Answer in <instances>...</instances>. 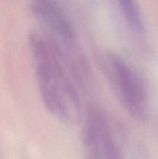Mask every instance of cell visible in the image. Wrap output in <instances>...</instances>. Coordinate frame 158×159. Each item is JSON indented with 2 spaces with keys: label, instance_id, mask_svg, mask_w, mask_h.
<instances>
[{
  "label": "cell",
  "instance_id": "cell-3",
  "mask_svg": "<svg viewBox=\"0 0 158 159\" xmlns=\"http://www.w3.org/2000/svg\"><path fill=\"white\" fill-rule=\"evenodd\" d=\"M86 159H122L120 148L103 113L91 109L83 127Z\"/></svg>",
  "mask_w": 158,
  "mask_h": 159
},
{
  "label": "cell",
  "instance_id": "cell-2",
  "mask_svg": "<svg viewBox=\"0 0 158 159\" xmlns=\"http://www.w3.org/2000/svg\"><path fill=\"white\" fill-rule=\"evenodd\" d=\"M104 67L110 83L125 110L134 117H143L147 107V93L136 71L124 59L112 54L105 56Z\"/></svg>",
  "mask_w": 158,
  "mask_h": 159
},
{
  "label": "cell",
  "instance_id": "cell-5",
  "mask_svg": "<svg viewBox=\"0 0 158 159\" xmlns=\"http://www.w3.org/2000/svg\"><path fill=\"white\" fill-rule=\"evenodd\" d=\"M118 3L119 12L129 30L138 37L143 36L145 33L144 24L140 11L136 3L130 0H121Z\"/></svg>",
  "mask_w": 158,
  "mask_h": 159
},
{
  "label": "cell",
  "instance_id": "cell-1",
  "mask_svg": "<svg viewBox=\"0 0 158 159\" xmlns=\"http://www.w3.org/2000/svg\"><path fill=\"white\" fill-rule=\"evenodd\" d=\"M28 39L37 85L45 107L57 117L69 119L79 107L71 61L46 33L33 31Z\"/></svg>",
  "mask_w": 158,
  "mask_h": 159
},
{
  "label": "cell",
  "instance_id": "cell-4",
  "mask_svg": "<svg viewBox=\"0 0 158 159\" xmlns=\"http://www.w3.org/2000/svg\"><path fill=\"white\" fill-rule=\"evenodd\" d=\"M33 16L46 27L50 36L59 45L60 43L70 50L75 48L76 36L71 22L63 9L55 2L49 0H35L29 6Z\"/></svg>",
  "mask_w": 158,
  "mask_h": 159
}]
</instances>
